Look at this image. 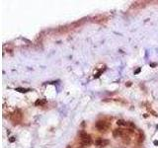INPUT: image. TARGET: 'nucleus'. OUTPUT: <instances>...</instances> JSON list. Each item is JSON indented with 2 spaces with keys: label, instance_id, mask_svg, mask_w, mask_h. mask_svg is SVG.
<instances>
[{
  "label": "nucleus",
  "instance_id": "f257e3e1",
  "mask_svg": "<svg viewBox=\"0 0 158 148\" xmlns=\"http://www.w3.org/2000/svg\"><path fill=\"white\" fill-rule=\"evenodd\" d=\"M79 136H80V140H81V144L83 146H89L93 143V140H92L91 136L85 131H80Z\"/></svg>",
  "mask_w": 158,
  "mask_h": 148
},
{
  "label": "nucleus",
  "instance_id": "f03ea898",
  "mask_svg": "<svg viewBox=\"0 0 158 148\" xmlns=\"http://www.w3.org/2000/svg\"><path fill=\"white\" fill-rule=\"evenodd\" d=\"M23 119V113L21 112V110H16L14 111L11 114H10V120L11 122H13V124H19Z\"/></svg>",
  "mask_w": 158,
  "mask_h": 148
},
{
  "label": "nucleus",
  "instance_id": "7ed1b4c3",
  "mask_svg": "<svg viewBox=\"0 0 158 148\" xmlns=\"http://www.w3.org/2000/svg\"><path fill=\"white\" fill-rule=\"evenodd\" d=\"M96 127H97V129L100 130V131H106V130H108L109 127H110V123L107 122V121H105V120L98 121V122L96 123Z\"/></svg>",
  "mask_w": 158,
  "mask_h": 148
},
{
  "label": "nucleus",
  "instance_id": "20e7f679",
  "mask_svg": "<svg viewBox=\"0 0 158 148\" xmlns=\"http://www.w3.org/2000/svg\"><path fill=\"white\" fill-rule=\"evenodd\" d=\"M94 144L98 147H104V146H107L109 144V140L104 139V138H98V139L95 140Z\"/></svg>",
  "mask_w": 158,
  "mask_h": 148
},
{
  "label": "nucleus",
  "instance_id": "39448f33",
  "mask_svg": "<svg viewBox=\"0 0 158 148\" xmlns=\"http://www.w3.org/2000/svg\"><path fill=\"white\" fill-rule=\"evenodd\" d=\"M106 20V17L103 16V15H98V16H95L92 18V21L93 22H96V23H102Z\"/></svg>",
  "mask_w": 158,
  "mask_h": 148
},
{
  "label": "nucleus",
  "instance_id": "423d86ee",
  "mask_svg": "<svg viewBox=\"0 0 158 148\" xmlns=\"http://www.w3.org/2000/svg\"><path fill=\"white\" fill-rule=\"evenodd\" d=\"M46 104V100L45 99H38L36 102H35V106L36 107H43Z\"/></svg>",
  "mask_w": 158,
  "mask_h": 148
},
{
  "label": "nucleus",
  "instance_id": "0eeeda50",
  "mask_svg": "<svg viewBox=\"0 0 158 148\" xmlns=\"http://www.w3.org/2000/svg\"><path fill=\"white\" fill-rule=\"evenodd\" d=\"M144 140V134L141 130H138V143H142Z\"/></svg>",
  "mask_w": 158,
  "mask_h": 148
},
{
  "label": "nucleus",
  "instance_id": "6e6552de",
  "mask_svg": "<svg viewBox=\"0 0 158 148\" xmlns=\"http://www.w3.org/2000/svg\"><path fill=\"white\" fill-rule=\"evenodd\" d=\"M117 125H120V126H127V123L125 121H124V120H118Z\"/></svg>",
  "mask_w": 158,
  "mask_h": 148
},
{
  "label": "nucleus",
  "instance_id": "1a4fd4ad",
  "mask_svg": "<svg viewBox=\"0 0 158 148\" xmlns=\"http://www.w3.org/2000/svg\"><path fill=\"white\" fill-rule=\"evenodd\" d=\"M16 91L20 92V93H27V92H30L32 91L31 89H27V88H16Z\"/></svg>",
  "mask_w": 158,
  "mask_h": 148
},
{
  "label": "nucleus",
  "instance_id": "9d476101",
  "mask_svg": "<svg viewBox=\"0 0 158 148\" xmlns=\"http://www.w3.org/2000/svg\"><path fill=\"white\" fill-rule=\"evenodd\" d=\"M123 141H124V144H129L130 143V137H129V135L123 137Z\"/></svg>",
  "mask_w": 158,
  "mask_h": 148
},
{
  "label": "nucleus",
  "instance_id": "9b49d317",
  "mask_svg": "<svg viewBox=\"0 0 158 148\" xmlns=\"http://www.w3.org/2000/svg\"><path fill=\"white\" fill-rule=\"evenodd\" d=\"M104 70H105V69H102V70H100L99 72H97V73L94 75V77H95V78H98V77H100V75H101L102 73L104 72Z\"/></svg>",
  "mask_w": 158,
  "mask_h": 148
},
{
  "label": "nucleus",
  "instance_id": "f8f14e48",
  "mask_svg": "<svg viewBox=\"0 0 158 148\" xmlns=\"http://www.w3.org/2000/svg\"><path fill=\"white\" fill-rule=\"evenodd\" d=\"M15 140H16V138H15L14 136H11L10 138H9V142H11V143H13Z\"/></svg>",
  "mask_w": 158,
  "mask_h": 148
},
{
  "label": "nucleus",
  "instance_id": "ddd939ff",
  "mask_svg": "<svg viewBox=\"0 0 158 148\" xmlns=\"http://www.w3.org/2000/svg\"><path fill=\"white\" fill-rule=\"evenodd\" d=\"M140 71H141V68H137L136 71H135V74H136H136H138Z\"/></svg>",
  "mask_w": 158,
  "mask_h": 148
},
{
  "label": "nucleus",
  "instance_id": "4468645a",
  "mask_svg": "<svg viewBox=\"0 0 158 148\" xmlns=\"http://www.w3.org/2000/svg\"><path fill=\"white\" fill-rule=\"evenodd\" d=\"M150 66H153L154 67V66H156V63H150Z\"/></svg>",
  "mask_w": 158,
  "mask_h": 148
},
{
  "label": "nucleus",
  "instance_id": "2eb2a0df",
  "mask_svg": "<svg viewBox=\"0 0 158 148\" xmlns=\"http://www.w3.org/2000/svg\"><path fill=\"white\" fill-rule=\"evenodd\" d=\"M154 144H155V145H158V141H157V140H155V141H154Z\"/></svg>",
  "mask_w": 158,
  "mask_h": 148
},
{
  "label": "nucleus",
  "instance_id": "dca6fc26",
  "mask_svg": "<svg viewBox=\"0 0 158 148\" xmlns=\"http://www.w3.org/2000/svg\"><path fill=\"white\" fill-rule=\"evenodd\" d=\"M66 148H72V147H71L70 145H68V146H67V147H66Z\"/></svg>",
  "mask_w": 158,
  "mask_h": 148
},
{
  "label": "nucleus",
  "instance_id": "f3484780",
  "mask_svg": "<svg viewBox=\"0 0 158 148\" xmlns=\"http://www.w3.org/2000/svg\"><path fill=\"white\" fill-rule=\"evenodd\" d=\"M80 148H83V147H80Z\"/></svg>",
  "mask_w": 158,
  "mask_h": 148
}]
</instances>
